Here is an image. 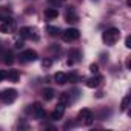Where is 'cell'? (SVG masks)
Here are the masks:
<instances>
[{"label":"cell","instance_id":"cell-1","mask_svg":"<svg viewBox=\"0 0 131 131\" xmlns=\"http://www.w3.org/2000/svg\"><path fill=\"white\" fill-rule=\"evenodd\" d=\"M102 39H103V42H105L106 45H110V46L116 45V42L120 39V31H119V28H110V29H106V31L103 32Z\"/></svg>","mask_w":131,"mask_h":131},{"label":"cell","instance_id":"cell-2","mask_svg":"<svg viewBox=\"0 0 131 131\" xmlns=\"http://www.w3.org/2000/svg\"><path fill=\"white\" fill-rule=\"evenodd\" d=\"M79 37H80V31H79L77 28H68L67 31L62 32V39H63V42H67V43L74 42V40H77Z\"/></svg>","mask_w":131,"mask_h":131},{"label":"cell","instance_id":"cell-3","mask_svg":"<svg viewBox=\"0 0 131 131\" xmlns=\"http://www.w3.org/2000/svg\"><path fill=\"white\" fill-rule=\"evenodd\" d=\"M0 96H2V100H3L5 103H13V102L17 99V91H16L14 88H9V90H5Z\"/></svg>","mask_w":131,"mask_h":131},{"label":"cell","instance_id":"cell-4","mask_svg":"<svg viewBox=\"0 0 131 131\" xmlns=\"http://www.w3.org/2000/svg\"><path fill=\"white\" fill-rule=\"evenodd\" d=\"M79 119H80V122L83 123V125H91L93 123V113L88 110V108H83L80 113H79Z\"/></svg>","mask_w":131,"mask_h":131},{"label":"cell","instance_id":"cell-5","mask_svg":"<svg viewBox=\"0 0 131 131\" xmlns=\"http://www.w3.org/2000/svg\"><path fill=\"white\" fill-rule=\"evenodd\" d=\"M29 111H31V114H32L37 120L43 119V116H45V110H43V106H42L40 103H32L31 108H29Z\"/></svg>","mask_w":131,"mask_h":131},{"label":"cell","instance_id":"cell-6","mask_svg":"<svg viewBox=\"0 0 131 131\" xmlns=\"http://www.w3.org/2000/svg\"><path fill=\"white\" fill-rule=\"evenodd\" d=\"M20 60L22 62H34V60H37V52L34 49H25L20 54Z\"/></svg>","mask_w":131,"mask_h":131},{"label":"cell","instance_id":"cell-7","mask_svg":"<svg viewBox=\"0 0 131 131\" xmlns=\"http://www.w3.org/2000/svg\"><path fill=\"white\" fill-rule=\"evenodd\" d=\"M20 37L22 39H34V40H37V36L34 34V31H32V28H29V26H23V28H20Z\"/></svg>","mask_w":131,"mask_h":131},{"label":"cell","instance_id":"cell-8","mask_svg":"<svg viewBox=\"0 0 131 131\" xmlns=\"http://www.w3.org/2000/svg\"><path fill=\"white\" fill-rule=\"evenodd\" d=\"M63 114H65V105H63V103H59L57 108L51 113V119H52V120H60V119L63 117Z\"/></svg>","mask_w":131,"mask_h":131},{"label":"cell","instance_id":"cell-9","mask_svg":"<svg viewBox=\"0 0 131 131\" xmlns=\"http://www.w3.org/2000/svg\"><path fill=\"white\" fill-rule=\"evenodd\" d=\"M100 82H102V77H100V76L90 77V79L86 80V86H88V88H97V86L100 85Z\"/></svg>","mask_w":131,"mask_h":131},{"label":"cell","instance_id":"cell-10","mask_svg":"<svg viewBox=\"0 0 131 131\" xmlns=\"http://www.w3.org/2000/svg\"><path fill=\"white\" fill-rule=\"evenodd\" d=\"M54 80L59 85H65V83L68 82V77H67V74H65V73H56L54 74Z\"/></svg>","mask_w":131,"mask_h":131},{"label":"cell","instance_id":"cell-11","mask_svg":"<svg viewBox=\"0 0 131 131\" xmlns=\"http://www.w3.org/2000/svg\"><path fill=\"white\" fill-rule=\"evenodd\" d=\"M65 19H67V22H68V23H74V22H77V20H79V16L74 13V9H70V11L67 13V17H65Z\"/></svg>","mask_w":131,"mask_h":131},{"label":"cell","instance_id":"cell-12","mask_svg":"<svg viewBox=\"0 0 131 131\" xmlns=\"http://www.w3.org/2000/svg\"><path fill=\"white\" fill-rule=\"evenodd\" d=\"M57 16H59L57 8H46L45 9V17H48V19H57Z\"/></svg>","mask_w":131,"mask_h":131},{"label":"cell","instance_id":"cell-13","mask_svg":"<svg viewBox=\"0 0 131 131\" xmlns=\"http://www.w3.org/2000/svg\"><path fill=\"white\" fill-rule=\"evenodd\" d=\"M6 77H8L11 82H17V80H19V71H17V70H11V71L6 73Z\"/></svg>","mask_w":131,"mask_h":131},{"label":"cell","instance_id":"cell-14","mask_svg":"<svg viewBox=\"0 0 131 131\" xmlns=\"http://www.w3.org/2000/svg\"><path fill=\"white\" fill-rule=\"evenodd\" d=\"M54 94H56V93H54L52 88H45V90H43V99H45V100H51V99L54 97Z\"/></svg>","mask_w":131,"mask_h":131},{"label":"cell","instance_id":"cell-15","mask_svg":"<svg viewBox=\"0 0 131 131\" xmlns=\"http://www.w3.org/2000/svg\"><path fill=\"white\" fill-rule=\"evenodd\" d=\"M46 31H48V34H49V36H52V37L60 34V29H59V28H56V26H48V28H46Z\"/></svg>","mask_w":131,"mask_h":131},{"label":"cell","instance_id":"cell-16","mask_svg":"<svg viewBox=\"0 0 131 131\" xmlns=\"http://www.w3.org/2000/svg\"><path fill=\"white\" fill-rule=\"evenodd\" d=\"M68 102H70V96H68L67 93L60 94V97H59V103H63V105H67Z\"/></svg>","mask_w":131,"mask_h":131},{"label":"cell","instance_id":"cell-17","mask_svg":"<svg viewBox=\"0 0 131 131\" xmlns=\"http://www.w3.org/2000/svg\"><path fill=\"white\" fill-rule=\"evenodd\" d=\"M128 105H129V96H125L123 100H122V103H120V110L125 111V110L128 108Z\"/></svg>","mask_w":131,"mask_h":131},{"label":"cell","instance_id":"cell-18","mask_svg":"<svg viewBox=\"0 0 131 131\" xmlns=\"http://www.w3.org/2000/svg\"><path fill=\"white\" fill-rule=\"evenodd\" d=\"M13 62H14L13 54H11V52H6V54H5V63H6V65H11Z\"/></svg>","mask_w":131,"mask_h":131},{"label":"cell","instance_id":"cell-19","mask_svg":"<svg viewBox=\"0 0 131 131\" xmlns=\"http://www.w3.org/2000/svg\"><path fill=\"white\" fill-rule=\"evenodd\" d=\"M48 2H49V5H52V6H59V5H62L63 2H65V0H48Z\"/></svg>","mask_w":131,"mask_h":131},{"label":"cell","instance_id":"cell-20","mask_svg":"<svg viewBox=\"0 0 131 131\" xmlns=\"http://www.w3.org/2000/svg\"><path fill=\"white\" fill-rule=\"evenodd\" d=\"M90 71H91L93 74H97V73H99V67H97L96 63H93V65H90Z\"/></svg>","mask_w":131,"mask_h":131},{"label":"cell","instance_id":"cell-21","mask_svg":"<svg viewBox=\"0 0 131 131\" xmlns=\"http://www.w3.org/2000/svg\"><path fill=\"white\" fill-rule=\"evenodd\" d=\"M14 48H16V49L23 48V40H17V42H16V45H14Z\"/></svg>","mask_w":131,"mask_h":131},{"label":"cell","instance_id":"cell-22","mask_svg":"<svg viewBox=\"0 0 131 131\" xmlns=\"http://www.w3.org/2000/svg\"><path fill=\"white\" fill-rule=\"evenodd\" d=\"M67 77H68L70 82H76V80H77V74H70V76H67Z\"/></svg>","mask_w":131,"mask_h":131},{"label":"cell","instance_id":"cell-23","mask_svg":"<svg viewBox=\"0 0 131 131\" xmlns=\"http://www.w3.org/2000/svg\"><path fill=\"white\" fill-rule=\"evenodd\" d=\"M125 46H126V48H131V37H129V36L125 39Z\"/></svg>","mask_w":131,"mask_h":131},{"label":"cell","instance_id":"cell-24","mask_svg":"<svg viewBox=\"0 0 131 131\" xmlns=\"http://www.w3.org/2000/svg\"><path fill=\"white\" fill-rule=\"evenodd\" d=\"M42 65L48 68V67H51V60H49V59H46V60H43V62H42Z\"/></svg>","mask_w":131,"mask_h":131},{"label":"cell","instance_id":"cell-25","mask_svg":"<svg viewBox=\"0 0 131 131\" xmlns=\"http://www.w3.org/2000/svg\"><path fill=\"white\" fill-rule=\"evenodd\" d=\"M3 79H6V71L0 70V80H3Z\"/></svg>","mask_w":131,"mask_h":131},{"label":"cell","instance_id":"cell-26","mask_svg":"<svg viewBox=\"0 0 131 131\" xmlns=\"http://www.w3.org/2000/svg\"><path fill=\"white\" fill-rule=\"evenodd\" d=\"M73 125H74V123H73V122H68V123H67V125H65V128H70V126H73Z\"/></svg>","mask_w":131,"mask_h":131}]
</instances>
